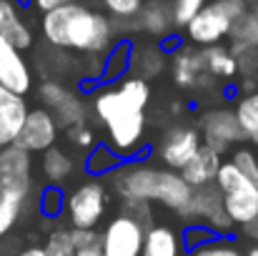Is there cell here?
<instances>
[{
	"instance_id": "cell-35",
	"label": "cell",
	"mask_w": 258,
	"mask_h": 256,
	"mask_svg": "<svg viewBox=\"0 0 258 256\" xmlns=\"http://www.w3.org/2000/svg\"><path fill=\"white\" fill-rule=\"evenodd\" d=\"M206 5H208V0H173L171 10H173V23H175V28H185Z\"/></svg>"
},
{
	"instance_id": "cell-7",
	"label": "cell",
	"mask_w": 258,
	"mask_h": 256,
	"mask_svg": "<svg viewBox=\"0 0 258 256\" xmlns=\"http://www.w3.org/2000/svg\"><path fill=\"white\" fill-rule=\"evenodd\" d=\"M178 219H183L185 224H198L206 226L208 231H213L216 236H228L236 226L226 214L223 206V193L218 191L216 183L193 188V196L188 201V206L178 214Z\"/></svg>"
},
{
	"instance_id": "cell-22",
	"label": "cell",
	"mask_w": 258,
	"mask_h": 256,
	"mask_svg": "<svg viewBox=\"0 0 258 256\" xmlns=\"http://www.w3.org/2000/svg\"><path fill=\"white\" fill-rule=\"evenodd\" d=\"M166 66H168V53L163 50V45H141V48L133 45L128 76L151 81V78H158L166 71Z\"/></svg>"
},
{
	"instance_id": "cell-3",
	"label": "cell",
	"mask_w": 258,
	"mask_h": 256,
	"mask_svg": "<svg viewBox=\"0 0 258 256\" xmlns=\"http://www.w3.org/2000/svg\"><path fill=\"white\" fill-rule=\"evenodd\" d=\"M108 178L120 201L158 203L173 214H180L193 196V188L178 171L156 166L146 159L123 161L113 173H108Z\"/></svg>"
},
{
	"instance_id": "cell-40",
	"label": "cell",
	"mask_w": 258,
	"mask_h": 256,
	"mask_svg": "<svg viewBox=\"0 0 258 256\" xmlns=\"http://www.w3.org/2000/svg\"><path fill=\"white\" fill-rule=\"evenodd\" d=\"M71 3H76V0H30V5H33L35 10H40L43 15L50 13V10H58V8H63V5H71Z\"/></svg>"
},
{
	"instance_id": "cell-13",
	"label": "cell",
	"mask_w": 258,
	"mask_h": 256,
	"mask_svg": "<svg viewBox=\"0 0 258 256\" xmlns=\"http://www.w3.org/2000/svg\"><path fill=\"white\" fill-rule=\"evenodd\" d=\"M171 78L183 90H213L218 81H213L201 58V48L196 45H180L171 53Z\"/></svg>"
},
{
	"instance_id": "cell-36",
	"label": "cell",
	"mask_w": 258,
	"mask_h": 256,
	"mask_svg": "<svg viewBox=\"0 0 258 256\" xmlns=\"http://www.w3.org/2000/svg\"><path fill=\"white\" fill-rule=\"evenodd\" d=\"M228 161H233L238 169L251 178V183L258 188V151L256 148H246V146H241V148L231 151V159H228Z\"/></svg>"
},
{
	"instance_id": "cell-24",
	"label": "cell",
	"mask_w": 258,
	"mask_h": 256,
	"mask_svg": "<svg viewBox=\"0 0 258 256\" xmlns=\"http://www.w3.org/2000/svg\"><path fill=\"white\" fill-rule=\"evenodd\" d=\"M131 53H133V43L131 40H115V45L105 56L100 83L108 85V83H118L120 78H125L131 73Z\"/></svg>"
},
{
	"instance_id": "cell-45",
	"label": "cell",
	"mask_w": 258,
	"mask_h": 256,
	"mask_svg": "<svg viewBox=\"0 0 258 256\" xmlns=\"http://www.w3.org/2000/svg\"><path fill=\"white\" fill-rule=\"evenodd\" d=\"M243 256H258V244H253V246H251V249H248Z\"/></svg>"
},
{
	"instance_id": "cell-26",
	"label": "cell",
	"mask_w": 258,
	"mask_h": 256,
	"mask_svg": "<svg viewBox=\"0 0 258 256\" xmlns=\"http://www.w3.org/2000/svg\"><path fill=\"white\" fill-rule=\"evenodd\" d=\"M120 164H123V159L115 156L105 143H98L95 148L88 151V156H86V171L93 176V178H103V176L113 173Z\"/></svg>"
},
{
	"instance_id": "cell-8",
	"label": "cell",
	"mask_w": 258,
	"mask_h": 256,
	"mask_svg": "<svg viewBox=\"0 0 258 256\" xmlns=\"http://www.w3.org/2000/svg\"><path fill=\"white\" fill-rule=\"evenodd\" d=\"M38 98L43 108L55 118L60 131L78 123H88V103L83 93L66 85L63 81H43L38 85Z\"/></svg>"
},
{
	"instance_id": "cell-15",
	"label": "cell",
	"mask_w": 258,
	"mask_h": 256,
	"mask_svg": "<svg viewBox=\"0 0 258 256\" xmlns=\"http://www.w3.org/2000/svg\"><path fill=\"white\" fill-rule=\"evenodd\" d=\"M0 85L18 93V95H23V98L33 90L30 63L25 61L23 50L10 45L5 38H0Z\"/></svg>"
},
{
	"instance_id": "cell-31",
	"label": "cell",
	"mask_w": 258,
	"mask_h": 256,
	"mask_svg": "<svg viewBox=\"0 0 258 256\" xmlns=\"http://www.w3.org/2000/svg\"><path fill=\"white\" fill-rule=\"evenodd\" d=\"M38 211L45 219H58L66 211V191L55 186H45L38 196Z\"/></svg>"
},
{
	"instance_id": "cell-16",
	"label": "cell",
	"mask_w": 258,
	"mask_h": 256,
	"mask_svg": "<svg viewBox=\"0 0 258 256\" xmlns=\"http://www.w3.org/2000/svg\"><path fill=\"white\" fill-rule=\"evenodd\" d=\"M28 103L23 95L8 90L0 85V148L15 143L23 123H25V116H28Z\"/></svg>"
},
{
	"instance_id": "cell-34",
	"label": "cell",
	"mask_w": 258,
	"mask_h": 256,
	"mask_svg": "<svg viewBox=\"0 0 258 256\" xmlns=\"http://www.w3.org/2000/svg\"><path fill=\"white\" fill-rule=\"evenodd\" d=\"M66 141L71 148L76 151H90L98 146V136L95 131L90 128V123H78V126H71L66 128Z\"/></svg>"
},
{
	"instance_id": "cell-48",
	"label": "cell",
	"mask_w": 258,
	"mask_h": 256,
	"mask_svg": "<svg viewBox=\"0 0 258 256\" xmlns=\"http://www.w3.org/2000/svg\"><path fill=\"white\" fill-rule=\"evenodd\" d=\"M253 148H256V151H258V141H256V143H253Z\"/></svg>"
},
{
	"instance_id": "cell-43",
	"label": "cell",
	"mask_w": 258,
	"mask_h": 256,
	"mask_svg": "<svg viewBox=\"0 0 258 256\" xmlns=\"http://www.w3.org/2000/svg\"><path fill=\"white\" fill-rule=\"evenodd\" d=\"M76 256H103L100 241L98 244H90V246H83V249H76Z\"/></svg>"
},
{
	"instance_id": "cell-2",
	"label": "cell",
	"mask_w": 258,
	"mask_h": 256,
	"mask_svg": "<svg viewBox=\"0 0 258 256\" xmlns=\"http://www.w3.org/2000/svg\"><path fill=\"white\" fill-rule=\"evenodd\" d=\"M40 33L50 48L83 56H108L115 45L113 20L88 5L71 3L50 10L40 20Z\"/></svg>"
},
{
	"instance_id": "cell-1",
	"label": "cell",
	"mask_w": 258,
	"mask_h": 256,
	"mask_svg": "<svg viewBox=\"0 0 258 256\" xmlns=\"http://www.w3.org/2000/svg\"><path fill=\"white\" fill-rule=\"evenodd\" d=\"M151 103V83L136 76H125L118 83L95 88L90 108L103 126L105 146L123 161H133L146 151V108Z\"/></svg>"
},
{
	"instance_id": "cell-37",
	"label": "cell",
	"mask_w": 258,
	"mask_h": 256,
	"mask_svg": "<svg viewBox=\"0 0 258 256\" xmlns=\"http://www.w3.org/2000/svg\"><path fill=\"white\" fill-rule=\"evenodd\" d=\"M118 214H123L128 219H136L146 229L153 224V211H151V203H146V201H120V211Z\"/></svg>"
},
{
	"instance_id": "cell-44",
	"label": "cell",
	"mask_w": 258,
	"mask_h": 256,
	"mask_svg": "<svg viewBox=\"0 0 258 256\" xmlns=\"http://www.w3.org/2000/svg\"><path fill=\"white\" fill-rule=\"evenodd\" d=\"M15 256H45L43 254V246H38V244H33V246H25V249H20Z\"/></svg>"
},
{
	"instance_id": "cell-33",
	"label": "cell",
	"mask_w": 258,
	"mask_h": 256,
	"mask_svg": "<svg viewBox=\"0 0 258 256\" xmlns=\"http://www.w3.org/2000/svg\"><path fill=\"white\" fill-rule=\"evenodd\" d=\"M143 3L146 0H103V8L115 23H133L141 15Z\"/></svg>"
},
{
	"instance_id": "cell-9",
	"label": "cell",
	"mask_w": 258,
	"mask_h": 256,
	"mask_svg": "<svg viewBox=\"0 0 258 256\" xmlns=\"http://www.w3.org/2000/svg\"><path fill=\"white\" fill-rule=\"evenodd\" d=\"M35 191V164L33 153L10 143L0 148V193L28 201Z\"/></svg>"
},
{
	"instance_id": "cell-46",
	"label": "cell",
	"mask_w": 258,
	"mask_h": 256,
	"mask_svg": "<svg viewBox=\"0 0 258 256\" xmlns=\"http://www.w3.org/2000/svg\"><path fill=\"white\" fill-rule=\"evenodd\" d=\"M248 10H251V13L258 18V0H253V3H251V8H248Z\"/></svg>"
},
{
	"instance_id": "cell-4",
	"label": "cell",
	"mask_w": 258,
	"mask_h": 256,
	"mask_svg": "<svg viewBox=\"0 0 258 256\" xmlns=\"http://www.w3.org/2000/svg\"><path fill=\"white\" fill-rule=\"evenodd\" d=\"M251 3L248 0H213L208 3L188 25H185V38L196 48H208L223 43L228 38L233 23L248 13Z\"/></svg>"
},
{
	"instance_id": "cell-47",
	"label": "cell",
	"mask_w": 258,
	"mask_h": 256,
	"mask_svg": "<svg viewBox=\"0 0 258 256\" xmlns=\"http://www.w3.org/2000/svg\"><path fill=\"white\" fill-rule=\"evenodd\" d=\"M15 3H18L20 8H23V5H30V0H15Z\"/></svg>"
},
{
	"instance_id": "cell-41",
	"label": "cell",
	"mask_w": 258,
	"mask_h": 256,
	"mask_svg": "<svg viewBox=\"0 0 258 256\" xmlns=\"http://www.w3.org/2000/svg\"><path fill=\"white\" fill-rule=\"evenodd\" d=\"M241 234H243L246 239H253V241H258V219L248 221L246 226H241Z\"/></svg>"
},
{
	"instance_id": "cell-20",
	"label": "cell",
	"mask_w": 258,
	"mask_h": 256,
	"mask_svg": "<svg viewBox=\"0 0 258 256\" xmlns=\"http://www.w3.org/2000/svg\"><path fill=\"white\" fill-rule=\"evenodd\" d=\"M221 164H223V156H218V153L211 151L208 146H201L198 153L183 166L180 176H183V181H185L190 188H201V186L216 183V176H218Z\"/></svg>"
},
{
	"instance_id": "cell-32",
	"label": "cell",
	"mask_w": 258,
	"mask_h": 256,
	"mask_svg": "<svg viewBox=\"0 0 258 256\" xmlns=\"http://www.w3.org/2000/svg\"><path fill=\"white\" fill-rule=\"evenodd\" d=\"M185 256H243V254H241V249L236 246L233 239L216 236V239H211V241H206V244L185 251Z\"/></svg>"
},
{
	"instance_id": "cell-38",
	"label": "cell",
	"mask_w": 258,
	"mask_h": 256,
	"mask_svg": "<svg viewBox=\"0 0 258 256\" xmlns=\"http://www.w3.org/2000/svg\"><path fill=\"white\" fill-rule=\"evenodd\" d=\"M180 239H183V249H185V251H190V249H196V246H201V244H206V241L216 239V234H213V231H208L206 226L188 224V226L183 229Z\"/></svg>"
},
{
	"instance_id": "cell-28",
	"label": "cell",
	"mask_w": 258,
	"mask_h": 256,
	"mask_svg": "<svg viewBox=\"0 0 258 256\" xmlns=\"http://www.w3.org/2000/svg\"><path fill=\"white\" fill-rule=\"evenodd\" d=\"M231 43L236 45H246V48H258V18L248 10L243 18H238L228 33Z\"/></svg>"
},
{
	"instance_id": "cell-10",
	"label": "cell",
	"mask_w": 258,
	"mask_h": 256,
	"mask_svg": "<svg viewBox=\"0 0 258 256\" xmlns=\"http://www.w3.org/2000/svg\"><path fill=\"white\" fill-rule=\"evenodd\" d=\"M198 133H201V141L203 146H208L211 151H216L218 156L233 151V146L243 143V131L238 126V118H236V111L228 108V106H216V108H208L201 121H198Z\"/></svg>"
},
{
	"instance_id": "cell-14",
	"label": "cell",
	"mask_w": 258,
	"mask_h": 256,
	"mask_svg": "<svg viewBox=\"0 0 258 256\" xmlns=\"http://www.w3.org/2000/svg\"><path fill=\"white\" fill-rule=\"evenodd\" d=\"M58 136H60V126L43 106H38L28 111L25 123L15 138V146L25 148L28 153H45L48 148L58 146Z\"/></svg>"
},
{
	"instance_id": "cell-27",
	"label": "cell",
	"mask_w": 258,
	"mask_h": 256,
	"mask_svg": "<svg viewBox=\"0 0 258 256\" xmlns=\"http://www.w3.org/2000/svg\"><path fill=\"white\" fill-rule=\"evenodd\" d=\"M25 209H28V201H18L0 193V241H5L10 231L20 224V219L25 216Z\"/></svg>"
},
{
	"instance_id": "cell-29",
	"label": "cell",
	"mask_w": 258,
	"mask_h": 256,
	"mask_svg": "<svg viewBox=\"0 0 258 256\" xmlns=\"http://www.w3.org/2000/svg\"><path fill=\"white\" fill-rule=\"evenodd\" d=\"M233 61H236V71L238 78H256L258 81V48H246V45H228Z\"/></svg>"
},
{
	"instance_id": "cell-17",
	"label": "cell",
	"mask_w": 258,
	"mask_h": 256,
	"mask_svg": "<svg viewBox=\"0 0 258 256\" xmlns=\"http://www.w3.org/2000/svg\"><path fill=\"white\" fill-rule=\"evenodd\" d=\"M0 38H5L18 50L33 48V28L28 25L23 8L15 0H0Z\"/></svg>"
},
{
	"instance_id": "cell-12",
	"label": "cell",
	"mask_w": 258,
	"mask_h": 256,
	"mask_svg": "<svg viewBox=\"0 0 258 256\" xmlns=\"http://www.w3.org/2000/svg\"><path fill=\"white\" fill-rule=\"evenodd\" d=\"M203 146L201 141V133L196 126H188V123H175L171 126L163 136H161V143H158V159L163 164V169L171 171H183V166L198 153V148Z\"/></svg>"
},
{
	"instance_id": "cell-21",
	"label": "cell",
	"mask_w": 258,
	"mask_h": 256,
	"mask_svg": "<svg viewBox=\"0 0 258 256\" xmlns=\"http://www.w3.org/2000/svg\"><path fill=\"white\" fill-rule=\"evenodd\" d=\"M141 256H185L183 239L168 224H151L146 229Z\"/></svg>"
},
{
	"instance_id": "cell-42",
	"label": "cell",
	"mask_w": 258,
	"mask_h": 256,
	"mask_svg": "<svg viewBox=\"0 0 258 256\" xmlns=\"http://www.w3.org/2000/svg\"><path fill=\"white\" fill-rule=\"evenodd\" d=\"M185 111H188V106H185L183 100H178V98H175V100H171V103H168V113H171L173 118H180V116H183Z\"/></svg>"
},
{
	"instance_id": "cell-49",
	"label": "cell",
	"mask_w": 258,
	"mask_h": 256,
	"mask_svg": "<svg viewBox=\"0 0 258 256\" xmlns=\"http://www.w3.org/2000/svg\"><path fill=\"white\" fill-rule=\"evenodd\" d=\"M251 3H253V0H251Z\"/></svg>"
},
{
	"instance_id": "cell-19",
	"label": "cell",
	"mask_w": 258,
	"mask_h": 256,
	"mask_svg": "<svg viewBox=\"0 0 258 256\" xmlns=\"http://www.w3.org/2000/svg\"><path fill=\"white\" fill-rule=\"evenodd\" d=\"M73 173H76V156L68 148L53 146L45 153H40V176H43L45 186L63 188L71 183Z\"/></svg>"
},
{
	"instance_id": "cell-23",
	"label": "cell",
	"mask_w": 258,
	"mask_h": 256,
	"mask_svg": "<svg viewBox=\"0 0 258 256\" xmlns=\"http://www.w3.org/2000/svg\"><path fill=\"white\" fill-rule=\"evenodd\" d=\"M201 58H203L206 73H208L213 81H218V83H236V81H238L236 61H233L228 45L218 43V45L201 48Z\"/></svg>"
},
{
	"instance_id": "cell-30",
	"label": "cell",
	"mask_w": 258,
	"mask_h": 256,
	"mask_svg": "<svg viewBox=\"0 0 258 256\" xmlns=\"http://www.w3.org/2000/svg\"><path fill=\"white\" fill-rule=\"evenodd\" d=\"M43 254L45 256H76V244L71 239V229L58 226L48 234L45 244H43Z\"/></svg>"
},
{
	"instance_id": "cell-5",
	"label": "cell",
	"mask_w": 258,
	"mask_h": 256,
	"mask_svg": "<svg viewBox=\"0 0 258 256\" xmlns=\"http://www.w3.org/2000/svg\"><path fill=\"white\" fill-rule=\"evenodd\" d=\"M216 186L223 193V206L233 226H246L248 221L258 219V188L233 161L221 164Z\"/></svg>"
},
{
	"instance_id": "cell-39",
	"label": "cell",
	"mask_w": 258,
	"mask_h": 256,
	"mask_svg": "<svg viewBox=\"0 0 258 256\" xmlns=\"http://www.w3.org/2000/svg\"><path fill=\"white\" fill-rule=\"evenodd\" d=\"M71 239H73L76 249H83V246H90V244H98L100 234L90 231V229H71Z\"/></svg>"
},
{
	"instance_id": "cell-11",
	"label": "cell",
	"mask_w": 258,
	"mask_h": 256,
	"mask_svg": "<svg viewBox=\"0 0 258 256\" xmlns=\"http://www.w3.org/2000/svg\"><path fill=\"white\" fill-rule=\"evenodd\" d=\"M143 239H146L143 224L123 214H115L100 231V251L103 256H141Z\"/></svg>"
},
{
	"instance_id": "cell-18",
	"label": "cell",
	"mask_w": 258,
	"mask_h": 256,
	"mask_svg": "<svg viewBox=\"0 0 258 256\" xmlns=\"http://www.w3.org/2000/svg\"><path fill=\"white\" fill-rule=\"evenodd\" d=\"M136 25L156 40H168L173 35V28H175L171 0H148V3H143V10L136 18Z\"/></svg>"
},
{
	"instance_id": "cell-25",
	"label": "cell",
	"mask_w": 258,
	"mask_h": 256,
	"mask_svg": "<svg viewBox=\"0 0 258 256\" xmlns=\"http://www.w3.org/2000/svg\"><path fill=\"white\" fill-rule=\"evenodd\" d=\"M236 118H238V126L243 131V138L256 143L258 141V90L248 93V95H241L236 100Z\"/></svg>"
},
{
	"instance_id": "cell-6",
	"label": "cell",
	"mask_w": 258,
	"mask_h": 256,
	"mask_svg": "<svg viewBox=\"0 0 258 256\" xmlns=\"http://www.w3.org/2000/svg\"><path fill=\"white\" fill-rule=\"evenodd\" d=\"M108 206H110L108 186L100 178L88 176L86 181L76 183L66 193V211H63V216L68 219L71 229L98 231V224L105 219Z\"/></svg>"
}]
</instances>
